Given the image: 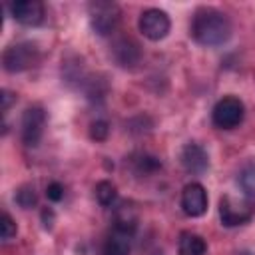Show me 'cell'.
I'll return each mask as SVG.
<instances>
[{"mask_svg":"<svg viewBox=\"0 0 255 255\" xmlns=\"http://www.w3.org/2000/svg\"><path fill=\"white\" fill-rule=\"evenodd\" d=\"M191 36L201 46H221L231 38V22L215 8H199L191 20Z\"/></svg>","mask_w":255,"mask_h":255,"instance_id":"6da1fadb","label":"cell"},{"mask_svg":"<svg viewBox=\"0 0 255 255\" xmlns=\"http://www.w3.org/2000/svg\"><path fill=\"white\" fill-rule=\"evenodd\" d=\"M40 60V50L34 42H18L4 50L2 54V66L10 74L24 72L28 68H34Z\"/></svg>","mask_w":255,"mask_h":255,"instance_id":"7a4b0ae2","label":"cell"},{"mask_svg":"<svg viewBox=\"0 0 255 255\" xmlns=\"http://www.w3.org/2000/svg\"><path fill=\"white\" fill-rule=\"evenodd\" d=\"M243 116H245V106L235 96L221 98L213 106V110H211L213 126L219 128V129H233V128H237L243 122Z\"/></svg>","mask_w":255,"mask_h":255,"instance_id":"3957f363","label":"cell"},{"mask_svg":"<svg viewBox=\"0 0 255 255\" xmlns=\"http://www.w3.org/2000/svg\"><path fill=\"white\" fill-rule=\"evenodd\" d=\"M90 10V22L98 36H110L118 24H120V8L114 2L96 0L88 6Z\"/></svg>","mask_w":255,"mask_h":255,"instance_id":"277c9868","label":"cell"},{"mask_svg":"<svg viewBox=\"0 0 255 255\" xmlns=\"http://www.w3.org/2000/svg\"><path fill=\"white\" fill-rule=\"evenodd\" d=\"M253 207L247 199H239L233 195H223L219 199V217L225 227H237L251 219Z\"/></svg>","mask_w":255,"mask_h":255,"instance_id":"5b68a950","label":"cell"},{"mask_svg":"<svg viewBox=\"0 0 255 255\" xmlns=\"http://www.w3.org/2000/svg\"><path fill=\"white\" fill-rule=\"evenodd\" d=\"M44 128H46V112L40 106L26 108V112L22 114V122H20V135H22L24 145L36 147L44 135Z\"/></svg>","mask_w":255,"mask_h":255,"instance_id":"8992f818","label":"cell"},{"mask_svg":"<svg viewBox=\"0 0 255 255\" xmlns=\"http://www.w3.org/2000/svg\"><path fill=\"white\" fill-rule=\"evenodd\" d=\"M139 32L147 38V40H163L167 34H169V28H171V22H169V16L159 10V8H147L141 12L139 16Z\"/></svg>","mask_w":255,"mask_h":255,"instance_id":"52a82bcc","label":"cell"},{"mask_svg":"<svg viewBox=\"0 0 255 255\" xmlns=\"http://www.w3.org/2000/svg\"><path fill=\"white\" fill-rule=\"evenodd\" d=\"M181 209L189 217H199L207 209V191L201 183L191 181L181 191Z\"/></svg>","mask_w":255,"mask_h":255,"instance_id":"ba28073f","label":"cell"},{"mask_svg":"<svg viewBox=\"0 0 255 255\" xmlns=\"http://www.w3.org/2000/svg\"><path fill=\"white\" fill-rule=\"evenodd\" d=\"M179 161H181L183 169L193 175H201L209 167V155H207L205 147L195 141H189L183 145V149L179 153Z\"/></svg>","mask_w":255,"mask_h":255,"instance_id":"9c48e42d","label":"cell"},{"mask_svg":"<svg viewBox=\"0 0 255 255\" xmlns=\"http://www.w3.org/2000/svg\"><path fill=\"white\" fill-rule=\"evenodd\" d=\"M112 58L122 68H135L141 62V48L131 38H118L112 44Z\"/></svg>","mask_w":255,"mask_h":255,"instance_id":"30bf717a","label":"cell"},{"mask_svg":"<svg viewBox=\"0 0 255 255\" xmlns=\"http://www.w3.org/2000/svg\"><path fill=\"white\" fill-rule=\"evenodd\" d=\"M10 14L24 26H38L44 20V4L38 0H18L10 4Z\"/></svg>","mask_w":255,"mask_h":255,"instance_id":"8fae6325","label":"cell"},{"mask_svg":"<svg viewBox=\"0 0 255 255\" xmlns=\"http://www.w3.org/2000/svg\"><path fill=\"white\" fill-rule=\"evenodd\" d=\"M139 223V215H137V207L131 201H120L114 207V229L126 235H133V231L137 229Z\"/></svg>","mask_w":255,"mask_h":255,"instance_id":"7c38bea8","label":"cell"},{"mask_svg":"<svg viewBox=\"0 0 255 255\" xmlns=\"http://www.w3.org/2000/svg\"><path fill=\"white\" fill-rule=\"evenodd\" d=\"M128 161H129L131 171L135 175H139V177H149V175H153V173H157L161 169V161L155 155L145 153V151H137V153L129 155Z\"/></svg>","mask_w":255,"mask_h":255,"instance_id":"4fadbf2b","label":"cell"},{"mask_svg":"<svg viewBox=\"0 0 255 255\" xmlns=\"http://www.w3.org/2000/svg\"><path fill=\"white\" fill-rule=\"evenodd\" d=\"M129 237L131 235H126V233H120L114 229L108 235V239L104 241L102 255H129V249H131Z\"/></svg>","mask_w":255,"mask_h":255,"instance_id":"5bb4252c","label":"cell"},{"mask_svg":"<svg viewBox=\"0 0 255 255\" xmlns=\"http://www.w3.org/2000/svg\"><path fill=\"white\" fill-rule=\"evenodd\" d=\"M177 251H179V255H205L207 243L201 235L191 233V231H183L179 237Z\"/></svg>","mask_w":255,"mask_h":255,"instance_id":"9a60e30c","label":"cell"},{"mask_svg":"<svg viewBox=\"0 0 255 255\" xmlns=\"http://www.w3.org/2000/svg\"><path fill=\"white\" fill-rule=\"evenodd\" d=\"M94 191H96V199H98L100 205H104V207L114 205L116 199H118V189H116V185H114L112 181H108V179L98 181Z\"/></svg>","mask_w":255,"mask_h":255,"instance_id":"2e32d148","label":"cell"},{"mask_svg":"<svg viewBox=\"0 0 255 255\" xmlns=\"http://www.w3.org/2000/svg\"><path fill=\"white\" fill-rule=\"evenodd\" d=\"M239 185L249 195L255 197V163H247L239 173Z\"/></svg>","mask_w":255,"mask_h":255,"instance_id":"e0dca14e","label":"cell"},{"mask_svg":"<svg viewBox=\"0 0 255 255\" xmlns=\"http://www.w3.org/2000/svg\"><path fill=\"white\" fill-rule=\"evenodd\" d=\"M108 94V84L104 78H90L86 80V96L90 100H104Z\"/></svg>","mask_w":255,"mask_h":255,"instance_id":"ac0fdd59","label":"cell"},{"mask_svg":"<svg viewBox=\"0 0 255 255\" xmlns=\"http://www.w3.org/2000/svg\"><path fill=\"white\" fill-rule=\"evenodd\" d=\"M16 203L22 207V209H32L36 203H38V195L34 191L32 185H22L18 191H16Z\"/></svg>","mask_w":255,"mask_h":255,"instance_id":"d6986e66","label":"cell"},{"mask_svg":"<svg viewBox=\"0 0 255 255\" xmlns=\"http://www.w3.org/2000/svg\"><path fill=\"white\" fill-rule=\"evenodd\" d=\"M16 223L8 213H2V221H0V237L2 241H10L12 237H16Z\"/></svg>","mask_w":255,"mask_h":255,"instance_id":"ffe728a7","label":"cell"},{"mask_svg":"<svg viewBox=\"0 0 255 255\" xmlns=\"http://www.w3.org/2000/svg\"><path fill=\"white\" fill-rule=\"evenodd\" d=\"M108 133H110V126H108L106 120H96V122H92V126H90V135H92V139L104 141V139L108 137Z\"/></svg>","mask_w":255,"mask_h":255,"instance_id":"44dd1931","label":"cell"},{"mask_svg":"<svg viewBox=\"0 0 255 255\" xmlns=\"http://www.w3.org/2000/svg\"><path fill=\"white\" fill-rule=\"evenodd\" d=\"M46 197H48L50 201H60V199L64 197V185H62L60 181L48 183V187H46Z\"/></svg>","mask_w":255,"mask_h":255,"instance_id":"7402d4cb","label":"cell"},{"mask_svg":"<svg viewBox=\"0 0 255 255\" xmlns=\"http://www.w3.org/2000/svg\"><path fill=\"white\" fill-rule=\"evenodd\" d=\"M0 100H2V114H6V112L10 110V106L16 102V96H14L12 92H8V90H2Z\"/></svg>","mask_w":255,"mask_h":255,"instance_id":"603a6c76","label":"cell"},{"mask_svg":"<svg viewBox=\"0 0 255 255\" xmlns=\"http://www.w3.org/2000/svg\"><path fill=\"white\" fill-rule=\"evenodd\" d=\"M42 221H44V227H46V229L52 227V223H54V211H52L50 207L42 209Z\"/></svg>","mask_w":255,"mask_h":255,"instance_id":"cb8c5ba5","label":"cell"}]
</instances>
